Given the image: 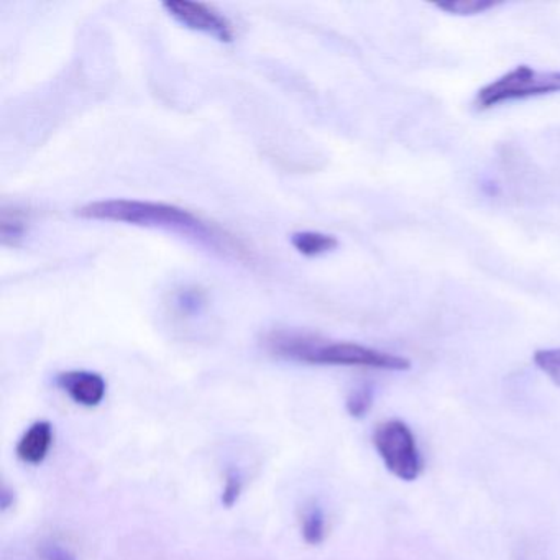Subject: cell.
I'll use <instances>...</instances> for the list:
<instances>
[{
    "label": "cell",
    "mask_w": 560,
    "mask_h": 560,
    "mask_svg": "<svg viewBox=\"0 0 560 560\" xmlns=\"http://www.w3.org/2000/svg\"><path fill=\"white\" fill-rule=\"evenodd\" d=\"M78 215L90 221L117 222L137 228L160 229L182 235L196 244L214 248L222 254H234L244 258L245 248L228 232L202 221L198 215L176 206L163 202L136 201V199H107L91 202L78 209Z\"/></svg>",
    "instance_id": "6da1fadb"
},
{
    "label": "cell",
    "mask_w": 560,
    "mask_h": 560,
    "mask_svg": "<svg viewBox=\"0 0 560 560\" xmlns=\"http://www.w3.org/2000/svg\"><path fill=\"white\" fill-rule=\"evenodd\" d=\"M267 347L275 357L306 365L359 366V369L406 372L411 362L406 357L383 352L355 342L326 340L307 334L277 330L267 337Z\"/></svg>",
    "instance_id": "7a4b0ae2"
},
{
    "label": "cell",
    "mask_w": 560,
    "mask_h": 560,
    "mask_svg": "<svg viewBox=\"0 0 560 560\" xmlns=\"http://www.w3.org/2000/svg\"><path fill=\"white\" fill-rule=\"evenodd\" d=\"M559 93L560 71H542L527 65H520L481 88L475 96L474 104L477 109L487 110L513 101Z\"/></svg>",
    "instance_id": "3957f363"
},
{
    "label": "cell",
    "mask_w": 560,
    "mask_h": 560,
    "mask_svg": "<svg viewBox=\"0 0 560 560\" xmlns=\"http://www.w3.org/2000/svg\"><path fill=\"white\" fill-rule=\"evenodd\" d=\"M373 445L386 470L402 481L418 480L422 474V455L411 428L399 419L382 422L373 432Z\"/></svg>",
    "instance_id": "277c9868"
},
{
    "label": "cell",
    "mask_w": 560,
    "mask_h": 560,
    "mask_svg": "<svg viewBox=\"0 0 560 560\" xmlns=\"http://www.w3.org/2000/svg\"><path fill=\"white\" fill-rule=\"evenodd\" d=\"M162 8L166 14L188 31L209 35L221 44H232L235 38L234 25L211 5L189 0H166Z\"/></svg>",
    "instance_id": "5b68a950"
},
{
    "label": "cell",
    "mask_w": 560,
    "mask_h": 560,
    "mask_svg": "<svg viewBox=\"0 0 560 560\" xmlns=\"http://www.w3.org/2000/svg\"><path fill=\"white\" fill-rule=\"evenodd\" d=\"M55 383L74 402L86 408L100 406L107 392L106 380L100 373L90 372V370H68V372L58 373Z\"/></svg>",
    "instance_id": "8992f818"
},
{
    "label": "cell",
    "mask_w": 560,
    "mask_h": 560,
    "mask_svg": "<svg viewBox=\"0 0 560 560\" xmlns=\"http://www.w3.org/2000/svg\"><path fill=\"white\" fill-rule=\"evenodd\" d=\"M51 445H54V425L48 421H37L19 439L15 452L24 464L38 465L47 458Z\"/></svg>",
    "instance_id": "52a82bcc"
},
{
    "label": "cell",
    "mask_w": 560,
    "mask_h": 560,
    "mask_svg": "<svg viewBox=\"0 0 560 560\" xmlns=\"http://www.w3.org/2000/svg\"><path fill=\"white\" fill-rule=\"evenodd\" d=\"M291 245L304 257H319L336 250L339 241L334 235L320 234V232H296L291 235Z\"/></svg>",
    "instance_id": "ba28073f"
},
{
    "label": "cell",
    "mask_w": 560,
    "mask_h": 560,
    "mask_svg": "<svg viewBox=\"0 0 560 560\" xmlns=\"http://www.w3.org/2000/svg\"><path fill=\"white\" fill-rule=\"evenodd\" d=\"M301 534L304 542L310 546H319L326 539V514L319 504H311L304 510L301 517Z\"/></svg>",
    "instance_id": "9c48e42d"
},
{
    "label": "cell",
    "mask_w": 560,
    "mask_h": 560,
    "mask_svg": "<svg viewBox=\"0 0 560 560\" xmlns=\"http://www.w3.org/2000/svg\"><path fill=\"white\" fill-rule=\"evenodd\" d=\"M498 5H501V2H497V0H445V2L435 4V8L445 14L471 18V15L485 14Z\"/></svg>",
    "instance_id": "30bf717a"
},
{
    "label": "cell",
    "mask_w": 560,
    "mask_h": 560,
    "mask_svg": "<svg viewBox=\"0 0 560 560\" xmlns=\"http://www.w3.org/2000/svg\"><path fill=\"white\" fill-rule=\"evenodd\" d=\"M534 365L560 388V349H542L534 353Z\"/></svg>",
    "instance_id": "8fae6325"
},
{
    "label": "cell",
    "mask_w": 560,
    "mask_h": 560,
    "mask_svg": "<svg viewBox=\"0 0 560 560\" xmlns=\"http://www.w3.org/2000/svg\"><path fill=\"white\" fill-rule=\"evenodd\" d=\"M373 399H375V393H373L372 386H359V388L353 389L349 398H347V411H349L352 418H365L370 409H372Z\"/></svg>",
    "instance_id": "7c38bea8"
},
{
    "label": "cell",
    "mask_w": 560,
    "mask_h": 560,
    "mask_svg": "<svg viewBox=\"0 0 560 560\" xmlns=\"http://www.w3.org/2000/svg\"><path fill=\"white\" fill-rule=\"evenodd\" d=\"M25 232H27V221L24 215L19 212L9 214L8 211H4L2 214V241L4 244L18 245V242L24 238Z\"/></svg>",
    "instance_id": "4fadbf2b"
},
{
    "label": "cell",
    "mask_w": 560,
    "mask_h": 560,
    "mask_svg": "<svg viewBox=\"0 0 560 560\" xmlns=\"http://www.w3.org/2000/svg\"><path fill=\"white\" fill-rule=\"evenodd\" d=\"M242 491H244V478H242L241 471L231 468L225 474L224 488H222V506H234L241 498Z\"/></svg>",
    "instance_id": "5bb4252c"
},
{
    "label": "cell",
    "mask_w": 560,
    "mask_h": 560,
    "mask_svg": "<svg viewBox=\"0 0 560 560\" xmlns=\"http://www.w3.org/2000/svg\"><path fill=\"white\" fill-rule=\"evenodd\" d=\"M38 556L42 557V560H78L68 547L61 546L55 540H42L38 544Z\"/></svg>",
    "instance_id": "9a60e30c"
},
{
    "label": "cell",
    "mask_w": 560,
    "mask_h": 560,
    "mask_svg": "<svg viewBox=\"0 0 560 560\" xmlns=\"http://www.w3.org/2000/svg\"><path fill=\"white\" fill-rule=\"evenodd\" d=\"M14 490L9 488L8 485H2V488H0V506H2V511H8L9 508L14 506Z\"/></svg>",
    "instance_id": "2e32d148"
}]
</instances>
